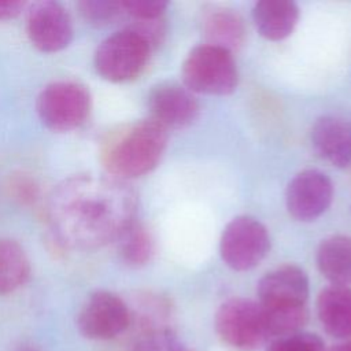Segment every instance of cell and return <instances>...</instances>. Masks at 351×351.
Returning <instances> with one entry per match:
<instances>
[{"mask_svg":"<svg viewBox=\"0 0 351 351\" xmlns=\"http://www.w3.org/2000/svg\"><path fill=\"white\" fill-rule=\"evenodd\" d=\"M130 351H185V347L170 328L162 326L137 333Z\"/></svg>","mask_w":351,"mask_h":351,"instance_id":"obj_20","label":"cell"},{"mask_svg":"<svg viewBox=\"0 0 351 351\" xmlns=\"http://www.w3.org/2000/svg\"><path fill=\"white\" fill-rule=\"evenodd\" d=\"M30 261L15 240L0 237V296L12 293L30 277Z\"/></svg>","mask_w":351,"mask_h":351,"instance_id":"obj_18","label":"cell"},{"mask_svg":"<svg viewBox=\"0 0 351 351\" xmlns=\"http://www.w3.org/2000/svg\"><path fill=\"white\" fill-rule=\"evenodd\" d=\"M215 330L221 340L237 351H258L270 339L263 310L258 302L233 298L215 313Z\"/></svg>","mask_w":351,"mask_h":351,"instance_id":"obj_5","label":"cell"},{"mask_svg":"<svg viewBox=\"0 0 351 351\" xmlns=\"http://www.w3.org/2000/svg\"><path fill=\"white\" fill-rule=\"evenodd\" d=\"M317 314L329 336L351 337V288L332 284L324 288L317 298Z\"/></svg>","mask_w":351,"mask_h":351,"instance_id":"obj_14","label":"cell"},{"mask_svg":"<svg viewBox=\"0 0 351 351\" xmlns=\"http://www.w3.org/2000/svg\"><path fill=\"white\" fill-rule=\"evenodd\" d=\"M122 7L125 14H129L134 21L160 19L167 8L165 0H123Z\"/></svg>","mask_w":351,"mask_h":351,"instance_id":"obj_24","label":"cell"},{"mask_svg":"<svg viewBox=\"0 0 351 351\" xmlns=\"http://www.w3.org/2000/svg\"><path fill=\"white\" fill-rule=\"evenodd\" d=\"M151 51V44L129 26L100 43L95 52V69L107 81L128 82L143 73Z\"/></svg>","mask_w":351,"mask_h":351,"instance_id":"obj_4","label":"cell"},{"mask_svg":"<svg viewBox=\"0 0 351 351\" xmlns=\"http://www.w3.org/2000/svg\"><path fill=\"white\" fill-rule=\"evenodd\" d=\"M167 145V129L141 119L114 132L104 143L101 160L111 177L126 181L154 170Z\"/></svg>","mask_w":351,"mask_h":351,"instance_id":"obj_2","label":"cell"},{"mask_svg":"<svg viewBox=\"0 0 351 351\" xmlns=\"http://www.w3.org/2000/svg\"><path fill=\"white\" fill-rule=\"evenodd\" d=\"M202 29L206 44L232 53L244 43L245 29L243 19L229 8H213L207 11L203 16Z\"/></svg>","mask_w":351,"mask_h":351,"instance_id":"obj_16","label":"cell"},{"mask_svg":"<svg viewBox=\"0 0 351 351\" xmlns=\"http://www.w3.org/2000/svg\"><path fill=\"white\" fill-rule=\"evenodd\" d=\"M7 189L10 196L21 206H34L40 199V186L37 181L26 173H15L10 177Z\"/></svg>","mask_w":351,"mask_h":351,"instance_id":"obj_23","label":"cell"},{"mask_svg":"<svg viewBox=\"0 0 351 351\" xmlns=\"http://www.w3.org/2000/svg\"><path fill=\"white\" fill-rule=\"evenodd\" d=\"M311 144L319 158L336 167L351 163V119L321 117L311 129Z\"/></svg>","mask_w":351,"mask_h":351,"instance_id":"obj_13","label":"cell"},{"mask_svg":"<svg viewBox=\"0 0 351 351\" xmlns=\"http://www.w3.org/2000/svg\"><path fill=\"white\" fill-rule=\"evenodd\" d=\"M328 351H351V341L336 344V346H333V347H332L330 350H328Z\"/></svg>","mask_w":351,"mask_h":351,"instance_id":"obj_26","label":"cell"},{"mask_svg":"<svg viewBox=\"0 0 351 351\" xmlns=\"http://www.w3.org/2000/svg\"><path fill=\"white\" fill-rule=\"evenodd\" d=\"M149 118L166 129H182L199 115V103L193 93L177 82H160L148 95Z\"/></svg>","mask_w":351,"mask_h":351,"instance_id":"obj_12","label":"cell"},{"mask_svg":"<svg viewBox=\"0 0 351 351\" xmlns=\"http://www.w3.org/2000/svg\"><path fill=\"white\" fill-rule=\"evenodd\" d=\"M184 85L196 93L230 95L239 82L233 53L208 44L195 47L182 63Z\"/></svg>","mask_w":351,"mask_h":351,"instance_id":"obj_3","label":"cell"},{"mask_svg":"<svg viewBox=\"0 0 351 351\" xmlns=\"http://www.w3.org/2000/svg\"><path fill=\"white\" fill-rule=\"evenodd\" d=\"M317 266L332 285L351 284V236L337 234L321 241Z\"/></svg>","mask_w":351,"mask_h":351,"instance_id":"obj_17","label":"cell"},{"mask_svg":"<svg viewBox=\"0 0 351 351\" xmlns=\"http://www.w3.org/2000/svg\"><path fill=\"white\" fill-rule=\"evenodd\" d=\"M258 33L270 41L287 38L299 19V8L289 0H261L252 8Z\"/></svg>","mask_w":351,"mask_h":351,"instance_id":"obj_15","label":"cell"},{"mask_svg":"<svg viewBox=\"0 0 351 351\" xmlns=\"http://www.w3.org/2000/svg\"><path fill=\"white\" fill-rule=\"evenodd\" d=\"M118 254L132 267L147 265L154 254V241L148 229L134 221L118 239Z\"/></svg>","mask_w":351,"mask_h":351,"instance_id":"obj_19","label":"cell"},{"mask_svg":"<svg viewBox=\"0 0 351 351\" xmlns=\"http://www.w3.org/2000/svg\"><path fill=\"white\" fill-rule=\"evenodd\" d=\"M333 199V184L319 170H304L288 184L285 203L298 221H313L324 214Z\"/></svg>","mask_w":351,"mask_h":351,"instance_id":"obj_11","label":"cell"},{"mask_svg":"<svg viewBox=\"0 0 351 351\" xmlns=\"http://www.w3.org/2000/svg\"><path fill=\"white\" fill-rule=\"evenodd\" d=\"M266 351H328L324 340L310 332H296L292 335L276 337Z\"/></svg>","mask_w":351,"mask_h":351,"instance_id":"obj_22","label":"cell"},{"mask_svg":"<svg viewBox=\"0 0 351 351\" xmlns=\"http://www.w3.org/2000/svg\"><path fill=\"white\" fill-rule=\"evenodd\" d=\"M81 16L93 26H106L125 14L122 1L115 0H84L78 3Z\"/></svg>","mask_w":351,"mask_h":351,"instance_id":"obj_21","label":"cell"},{"mask_svg":"<svg viewBox=\"0 0 351 351\" xmlns=\"http://www.w3.org/2000/svg\"><path fill=\"white\" fill-rule=\"evenodd\" d=\"M89 89L75 81L48 84L37 97V112L43 123L53 132H70L80 128L90 112Z\"/></svg>","mask_w":351,"mask_h":351,"instance_id":"obj_6","label":"cell"},{"mask_svg":"<svg viewBox=\"0 0 351 351\" xmlns=\"http://www.w3.org/2000/svg\"><path fill=\"white\" fill-rule=\"evenodd\" d=\"M16 351H41V350L34 344H22Z\"/></svg>","mask_w":351,"mask_h":351,"instance_id":"obj_27","label":"cell"},{"mask_svg":"<svg viewBox=\"0 0 351 351\" xmlns=\"http://www.w3.org/2000/svg\"><path fill=\"white\" fill-rule=\"evenodd\" d=\"M258 303L265 310L307 307L308 277L295 265H284L266 273L258 282Z\"/></svg>","mask_w":351,"mask_h":351,"instance_id":"obj_10","label":"cell"},{"mask_svg":"<svg viewBox=\"0 0 351 351\" xmlns=\"http://www.w3.org/2000/svg\"><path fill=\"white\" fill-rule=\"evenodd\" d=\"M77 326L86 339L111 340L129 329V304L114 292L96 291L81 307Z\"/></svg>","mask_w":351,"mask_h":351,"instance_id":"obj_8","label":"cell"},{"mask_svg":"<svg viewBox=\"0 0 351 351\" xmlns=\"http://www.w3.org/2000/svg\"><path fill=\"white\" fill-rule=\"evenodd\" d=\"M270 248L267 229L256 218L240 215L225 228L219 240V254L225 265L237 271L255 267Z\"/></svg>","mask_w":351,"mask_h":351,"instance_id":"obj_7","label":"cell"},{"mask_svg":"<svg viewBox=\"0 0 351 351\" xmlns=\"http://www.w3.org/2000/svg\"><path fill=\"white\" fill-rule=\"evenodd\" d=\"M137 196L126 181L95 174L63 180L49 195L47 219L53 237L71 250H95L136 221Z\"/></svg>","mask_w":351,"mask_h":351,"instance_id":"obj_1","label":"cell"},{"mask_svg":"<svg viewBox=\"0 0 351 351\" xmlns=\"http://www.w3.org/2000/svg\"><path fill=\"white\" fill-rule=\"evenodd\" d=\"M25 8V1L0 0V22L16 18Z\"/></svg>","mask_w":351,"mask_h":351,"instance_id":"obj_25","label":"cell"},{"mask_svg":"<svg viewBox=\"0 0 351 351\" xmlns=\"http://www.w3.org/2000/svg\"><path fill=\"white\" fill-rule=\"evenodd\" d=\"M26 32L37 49L58 52L71 43L73 22L62 4L51 0L37 1L27 10Z\"/></svg>","mask_w":351,"mask_h":351,"instance_id":"obj_9","label":"cell"}]
</instances>
